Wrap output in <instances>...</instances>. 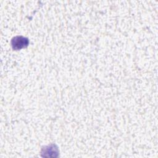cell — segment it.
<instances>
[{
  "label": "cell",
  "mask_w": 158,
  "mask_h": 158,
  "mask_svg": "<svg viewBox=\"0 0 158 158\" xmlns=\"http://www.w3.org/2000/svg\"><path fill=\"white\" fill-rule=\"evenodd\" d=\"M12 44L14 49H19L23 47H25V45H27L28 40L27 39L22 36H17L12 40Z\"/></svg>",
  "instance_id": "6da1fadb"
}]
</instances>
